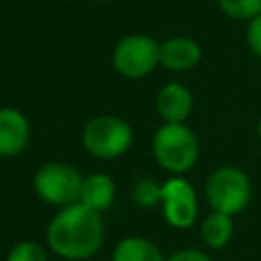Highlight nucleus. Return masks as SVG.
<instances>
[{
	"mask_svg": "<svg viewBox=\"0 0 261 261\" xmlns=\"http://www.w3.org/2000/svg\"><path fill=\"white\" fill-rule=\"evenodd\" d=\"M104 243L102 212L84 204L61 208L47 226L49 249L67 261H86L94 257Z\"/></svg>",
	"mask_w": 261,
	"mask_h": 261,
	"instance_id": "nucleus-1",
	"label": "nucleus"
},
{
	"mask_svg": "<svg viewBox=\"0 0 261 261\" xmlns=\"http://www.w3.org/2000/svg\"><path fill=\"white\" fill-rule=\"evenodd\" d=\"M151 149L159 167L171 175H184L200 157L198 137L186 122H163L151 139Z\"/></svg>",
	"mask_w": 261,
	"mask_h": 261,
	"instance_id": "nucleus-2",
	"label": "nucleus"
},
{
	"mask_svg": "<svg viewBox=\"0 0 261 261\" xmlns=\"http://www.w3.org/2000/svg\"><path fill=\"white\" fill-rule=\"evenodd\" d=\"M251 196V177L234 165H222L206 179V200L214 212L237 216L249 206Z\"/></svg>",
	"mask_w": 261,
	"mask_h": 261,
	"instance_id": "nucleus-3",
	"label": "nucleus"
},
{
	"mask_svg": "<svg viewBox=\"0 0 261 261\" xmlns=\"http://www.w3.org/2000/svg\"><path fill=\"white\" fill-rule=\"evenodd\" d=\"M133 128L126 120L114 114H100L90 118L82 130L84 149L98 159L122 157L133 145Z\"/></svg>",
	"mask_w": 261,
	"mask_h": 261,
	"instance_id": "nucleus-4",
	"label": "nucleus"
},
{
	"mask_svg": "<svg viewBox=\"0 0 261 261\" xmlns=\"http://www.w3.org/2000/svg\"><path fill=\"white\" fill-rule=\"evenodd\" d=\"M159 65V41L145 33H130L116 41L112 49V67L128 80L147 77Z\"/></svg>",
	"mask_w": 261,
	"mask_h": 261,
	"instance_id": "nucleus-5",
	"label": "nucleus"
},
{
	"mask_svg": "<svg viewBox=\"0 0 261 261\" xmlns=\"http://www.w3.org/2000/svg\"><path fill=\"white\" fill-rule=\"evenodd\" d=\"M82 181L84 177L71 165L49 161L35 171L33 188L43 202L57 208H65L80 202Z\"/></svg>",
	"mask_w": 261,
	"mask_h": 261,
	"instance_id": "nucleus-6",
	"label": "nucleus"
},
{
	"mask_svg": "<svg viewBox=\"0 0 261 261\" xmlns=\"http://www.w3.org/2000/svg\"><path fill=\"white\" fill-rule=\"evenodd\" d=\"M161 210L165 222L173 228H190L198 218V196L194 186L181 175L165 179L161 184Z\"/></svg>",
	"mask_w": 261,
	"mask_h": 261,
	"instance_id": "nucleus-7",
	"label": "nucleus"
},
{
	"mask_svg": "<svg viewBox=\"0 0 261 261\" xmlns=\"http://www.w3.org/2000/svg\"><path fill=\"white\" fill-rule=\"evenodd\" d=\"M31 139L29 118L12 106H0V157L20 155Z\"/></svg>",
	"mask_w": 261,
	"mask_h": 261,
	"instance_id": "nucleus-8",
	"label": "nucleus"
},
{
	"mask_svg": "<svg viewBox=\"0 0 261 261\" xmlns=\"http://www.w3.org/2000/svg\"><path fill=\"white\" fill-rule=\"evenodd\" d=\"M202 59V47L192 37H169L159 43V65L169 71L194 69Z\"/></svg>",
	"mask_w": 261,
	"mask_h": 261,
	"instance_id": "nucleus-9",
	"label": "nucleus"
},
{
	"mask_svg": "<svg viewBox=\"0 0 261 261\" xmlns=\"http://www.w3.org/2000/svg\"><path fill=\"white\" fill-rule=\"evenodd\" d=\"M155 108L163 122H186L194 108V96L188 86L179 82H167L155 98Z\"/></svg>",
	"mask_w": 261,
	"mask_h": 261,
	"instance_id": "nucleus-10",
	"label": "nucleus"
},
{
	"mask_svg": "<svg viewBox=\"0 0 261 261\" xmlns=\"http://www.w3.org/2000/svg\"><path fill=\"white\" fill-rule=\"evenodd\" d=\"M116 198V184L108 173H90L84 177L82 181V192H80V204L96 210V212H104L112 206Z\"/></svg>",
	"mask_w": 261,
	"mask_h": 261,
	"instance_id": "nucleus-11",
	"label": "nucleus"
},
{
	"mask_svg": "<svg viewBox=\"0 0 261 261\" xmlns=\"http://www.w3.org/2000/svg\"><path fill=\"white\" fill-rule=\"evenodd\" d=\"M110 261H165V257L151 239L124 237L116 243Z\"/></svg>",
	"mask_w": 261,
	"mask_h": 261,
	"instance_id": "nucleus-12",
	"label": "nucleus"
},
{
	"mask_svg": "<svg viewBox=\"0 0 261 261\" xmlns=\"http://www.w3.org/2000/svg\"><path fill=\"white\" fill-rule=\"evenodd\" d=\"M234 216L222 212H210L200 224V237L210 249H222L230 243L234 234Z\"/></svg>",
	"mask_w": 261,
	"mask_h": 261,
	"instance_id": "nucleus-13",
	"label": "nucleus"
},
{
	"mask_svg": "<svg viewBox=\"0 0 261 261\" xmlns=\"http://www.w3.org/2000/svg\"><path fill=\"white\" fill-rule=\"evenodd\" d=\"M220 12H224L232 20L249 22L261 12V0H216Z\"/></svg>",
	"mask_w": 261,
	"mask_h": 261,
	"instance_id": "nucleus-14",
	"label": "nucleus"
},
{
	"mask_svg": "<svg viewBox=\"0 0 261 261\" xmlns=\"http://www.w3.org/2000/svg\"><path fill=\"white\" fill-rule=\"evenodd\" d=\"M133 202L141 208H153L161 204V184H157L153 177H141L133 186Z\"/></svg>",
	"mask_w": 261,
	"mask_h": 261,
	"instance_id": "nucleus-15",
	"label": "nucleus"
},
{
	"mask_svg": "<svg viewBox=\"0 0 261 261\" xmlns=\"http://www.w3.org/2000/svg\"><path fill=\"white\" fill-rule=\"evenodd\" d=\"M6 261H47V251L37 241H18L10 247Z\"/></svg>",
	"mask_w": 261,
	"mask_h": 261,
	"instance_id": "nucleus-16",
	"label": "nucleus"
},
{
	"mask_svg": "<svg viewBox=\"0 0 261 261\" xmlns=\"http://www.w3.org/2000/svg\"><path fill=\"white\" fill-rule=\"evenodd\" d=\"M245 39H247V47L251 49V53L261 59V12L247 22Z\"/></svg>",
	"mask_w": 261,
	"mask_h": 261,
	"instance_id": "nucleus-17",
	"label": "nucleus"
},
{
	"mask_svg": "<svg viewBox=\"0 0 261 261\" xmlns=\"http://www.w3.org/2000/svg\"><path fill=\"white\" fill-rule=\"evenodd\" d=\"M165 261H212V257L198 249H181V251H175L173 255L165 257Z\"/></svg>",
	"mask_w": 261,
	"mask_h": 261,
	"instance_id": "nucleus-18",
	"label": "nucleus"
},
{
	"mask_svg": "<svg viewBox=\"0 0 261 261\" xmlns=\"http://www.w3.org/2000/svg\"><path fill=\"white\" fill-rule=\"evenodd\" d=\"M257 135H259V139H261V118H259V122H257Z\"/></svg>",
	"mask_w": 261,
	"mask_h": 261,
	"instance_id": "nucleus-19",
	"label": "nucleus"
},
{
	"mask_svg": "<svg viewBox=\"0 0 261 261\" xmlns=\"http://www.w3.org/2000/svg\"><path fill=\"white\" fill-rule=\"evenodd\" d=\"M94 2H114V0H94Z\"/></svg>",
	"mask_w": 261,
	"mask_h": 261,
	"instance_id": "nucleus-20",
	"label": "nucleus"
}]
</instances>
